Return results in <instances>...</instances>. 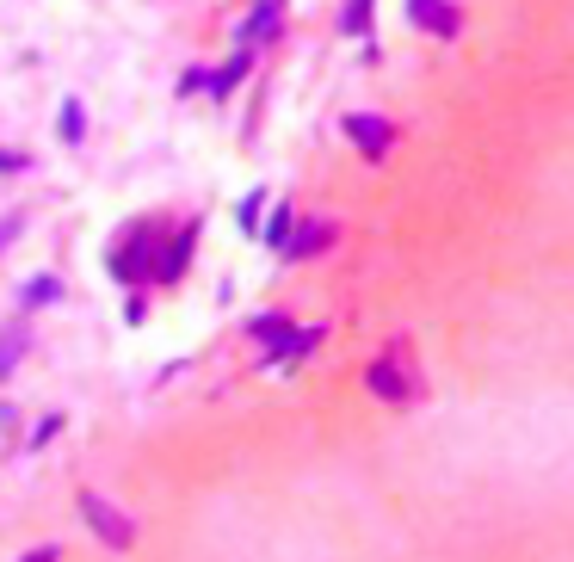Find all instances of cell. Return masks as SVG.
<instances>
[{
  "mask_svg": "<svg viewBox=\"0 0 574 562\" xmlns=\"http://www.w3.org/2000/svg\"><path fill=\"white\" fill-rule=\"evenodd\" d=\"M365 383H371V396H377V402H396V408L420 396V371L408 365V353H402V346H396V353H383V359L365 371Z\"/></svg>",
  "mask_w": 574,
  "mask_h": 562,
  "instance_id": "1",
  "label": "cell"
},
{
  "mask_svg": "<svg viewBox=\"0 0 574 562\" xmlns=\"http://www.w3.org/2000/svg\"><path fill=\"white\" fill-rule=\"evenodd\" d=\"M81 519L93 525V538H99V544H112V550H130V544H136V519H130V513H118L105 495H93V488H81Z\"/></svg>",
  "mask_w": 574,
  "mask_h": 562,
  "instance_id": "2",
  "label": "cell"
},
{
  "mask_svg": "<svg viewBox=\"0 0 574 562\" xmlns=\"http://www.w3.org/2000/svg\"><path fill=\"white\" fill-rule=\"evenodd\" d=\"M408 19L420 31H433V38H457V25H463V13L451 0H408Z\"/></svg>",
  "mask_w": 574,
  "mask_h": 562,
  "instance_id": "3",
  "label": "cell"
},
{
  "mask_svg": "<svg viewBox=\"0 0 574 562\" xmlns=\"http://www.w3.org/2000/svg\"><path fill=\"white\" fill-rule=\"evenodd\" d=\"M346 136H352V143L365 149L371 161L389 149V124H383V118H371V112H352V118H346Z\"/></svg>",
  "mask_w": 574,
  "mask_h": 562,
  "instance_id": "4",
  "label": "cell"
},
{
  "mask_svg": "<svg viewBox=\"0 0 574 562\" xmlns=\"http://www.w3.org/2000/svg\"><path fill=\"white\" fill-rule=\"evenodd\" d=\"M328 241H334V223H303L291 241H284V254H291V260H309V254L328 248Z\"/></svg>",
  "mask_w": 574,
  "mask_h": 562,
  "instance_id": "5",
  "label": "cell"
},
{
  "mask_svg": "<svg viewBox=\"0 0 574 562\" xmlns=\"http://www.w3.org/2000/svg\"><path fill=\"white\" fill-rule=\"evenodd\" d=\"M56 297H62V278H50V272H44V278H31V285L19 291V303H25V309H44V303H56Z\"/></svg>",
  "mask_w": 574,
  "mask_h": 562,
  "instance_id": "6",
  "label": "cell"
},
{
  "mask_svg": "<svg viewBox=\"0 0 574 562\" xmlns=\"http://www.w3.org/2000/svg\"><path fill=\"white\" fill-rule=\"evenodd\" d=\"M19 353H25V328H7L0 334V383L19 371Z\"/></svg>",
  "mask_w": 574,
  "mask_h": 562,
  "instance_id": "7",
  "label": "cell"
},
{
  "mask_svg": "<svg viewBox=\"0 0 574 562\" xmlns=\"http://www.w3.org/2000/svg\"><path fill=\"white\" fill-rule=\"evenodd\" d=\"M278 13H284V0H260L254 19H247V38H272V31H278Z\"/></svg>",
  "mask_w": 574,
  "mask_h": 562,
  "instance_id": "8",
  "label": "cell"
},
{
  "mask_svg": "<svg viewBox=\"0 0 574 562\" xmlns=\"http://www.w3.org/2000/svg\"><path fill=\"white\" fill-rule=\"evenodd\" d=\"M87 136V112H81V99H62V143H81Z\"/></svg>",
  "mask_w": 574,
  "mask_h": 562,
  "instance_id": "9",
  "label": "cell"
},
{
  "mask_svg": "<svg viewBox=\"0 0 574 562\" xmlns=\"http://www.w3.org/2000/svg\"><path fill=\"white\" fill-rule=\"evenodd\" d=\"M346 31H371V0H346Z\"/></svg>",
  "mask_w": 574,
  "mask_h": 562,
  "instance_id": "10",
  "label": "cell"
},
{
  "mask_svg": "<svg viewBox=\"0 0 574 562\" xmlns=\"http://www.w3.org/2000/svg\"><path fill=\"white\" fill-rule=\"evenodd\" d=\"M241 75H247V50H241V56H235L229 68H223V75H217V81H210V93H229V87H235Z\"/></svg>",
  "mask_w": 574,
  "mask_h": 562,
  "instance_id": "11",
  "label": "cell"
},
{
  "mask_svg": "<svg viewBox=\"0 0 574 562\" xmlns=\"http://www.w3.org/2000/svg\"><path fill=\"white\" fill-rule=\"evenodd\" d=\"M266 241H272V248H284V241H291V210H278V217L266 223Z\"/></svg>",
  "mask_w": 574,
  "mask_h": 562,
  "instance_id": "12",
  "label": "cell"
},
{
  "mask_svg": "<svg viewBox=\"0 0 574 562\" xmlns=\"http://www.w3.org/2000/svg\"><path fill=\"white\" fill-rule=\"evenodd\" d=\"M260 204H266V192H254V198H247V204H241V229H247V235H254V229H260Z\"/></svg>",
  "mask_w": 574,
  "mask_h": 562,
  "instance_id": "13",
  "label": "cell"
},
{
  "mask_svg": "<svg viewBox=\"0 0 574 562\" xmlns=\"http://www.w3.org/2000/svg\"><path fill=\"white\" fill-rule=\"evenodd\" d=\"M56 427H62V414H44L38 427H31V445H44V439H56Z\"/></svg>",
  "mask_w": 574,
  "mask_h": 562,
  "instance_id": "14",
  "label": "cell"
},
{
  "mask_svg": "<svg viewBox=\"0 0 574 562\" xmlns=\"http://www.w3.org/2000/svg\"><path fill=\"white\" fill-rule=\"evenodd\" d=\"M19 562H62V550H56V544H38V550H25Z\"/></svg>",
  "mask_w": 574,
  "mask_h": 562,
  "instance_id": "15",
  "label": "cell"
},
{
  "mask_svg": "<svg viewBox=\"0 0 574 562\" xmlns=\"http://www.w3.org/2000/svg\"><path fill=\"white\" fill-rule=\"evenodd\" d=\"M19 167H25V155H19V149H0V173H19Z\"/></svg>",
  "mask_w": 574,
  "mask_h": 562,
  "instance_id": "16",
  "label": "cell"
},
{
  "mask_svg": "<svg viewBox=\"0 0 574 562\" xmlns=\"http://www.w3.org/2000/svg\"><path fill=\"white\" fill-rule=\"evenodd\" d=\"M19 229H25V223H19V217H7V223H0V248H7V241H13V235H19Z\"/></svg>",
  "mask_w": 574,
  "mask_h": 562,
  "instance_id": "17",
  "label": "cell"
}]
</instances>
